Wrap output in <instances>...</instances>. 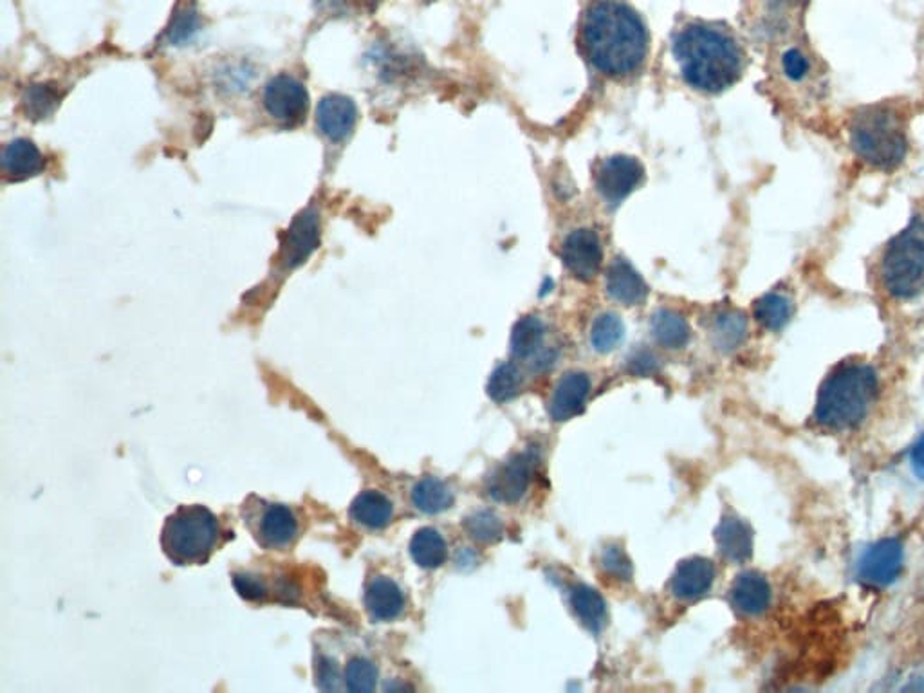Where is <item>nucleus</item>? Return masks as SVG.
Returning <instances> with one entry per match:
<instances>
[{"label": "nucleus", "instance_id": "obj_1", "mask_svg": "<svg viewBox=\"0 0 924 693\" xmlns=\"http://www.w3.org/2000/svg\"><path fill=\"white\" fill-rule=\"evenodd\" d=\"M583 50L598 71L629 76L645 64L648 33L636 11L617 0H598L582 28Z\"/></svg>", "mask_w": 924, "mask_h": 693}, {"label": "nucleus", "instance_id": "obj_2", "mask_svg": "<svg viewBox=\"0 0 924 693\" xmlns=\"http://www.w3.org/2000/svg\"><path fill=\"white\" fill-rule=\"evenodd\" d=\"M675 60L692 87L723 93L740 79L744 54L731 34L708 24H689L674 40Z\"/></svg>", "mask_w": 924, "mask_h": 693}, {"label": "nucleus", "instance_id": "obj_3", "mask_svg": "<svg viewBox=\"0 0 924 693\" xmlns=\"http://www.w3.org/2000/svg\"><path fill=\"white\" fill-rule=\"evenodd\" d=\"M880 394V380L869 363L837 366L818 392L814 420L829 430H847L865 420Z\"/></svg>", "mask_w": 924, "mask_h": 693}, {"label": "nucleus", "instance_id": "obj_4", "mask_svg": "<svg viewBox=\"0 0 924 693\" xmlns=\"http://www.w3.org/2000/svg\"><path fill=\"white\" fill-rule=\"evenodd\" d=\"M851 143L866 165L894 170L909 152L905 117L889 105L863 107L852 117Z\"/></svg>", "mask_w": 924, "mask_h": 693}, {"label": "nucleus", "instance_id": "obj_5", "mask_svg": "<svg viewBox=\"0 0 924 693\" xmlns=\"http://www.w3.org/2000/svg\"><path fill=\"white\" fill-rule=\"evenodd\" d=\"M220 538L216 515L201 506H181L165 520L162 549L176 566H203L210 560Z\"/></svg>", "mask_w": 924, "mask_h": 693}, {"label": "nucleus", "instance_id": "obj_6", "mask_svg": "<svg viewBox=\"0 0 924 693\" xmlns=\"http://www.w3.org/2000/svg\"><path fill=\"white\" fill-rule=\"evenodd\" d=\"M886 291L900 300H912L924 291V220L915 219L895 235L881 265Z\"/></svg>", "mask_w": 924, "mask_h": 693}, {"label": "nucleus", "instance_id": "obj_7", "mask_svg": "<svg viewBox=\"0 0 924 693\" xmlns=\"http://www.w3.org/2000/svg\"><path fill=\"white\" fill-rule=\"evenodd\" d=\"M255 542L269 551H284L299 538V518L285 504L250 497L242 508Z\"/></svg>", "mask_w": 924, "mask_h": 693}, {"label": "nucleus", "instance_id": "obj_8", "mask_svg": "<svg viewBox=\"0 0 924 693\" xmlns=\"http://www.w3.org/2000/svg\"><path fill=\"white\" fill-rule=\"evenodd\" d=\"M905 567V546L900 538H883L861 552L858 580L871 589L892 586Z\"/></svg>", "mask_w": 924, "mask_h": 693}, {"label": "nucleus", "instance_id": "obj_9", "mask_svg": "<svg viewBox=\"0 0 924 693\" xmlns=\"http://www.w3.org/2000/svg\"><path fill=\"white\" fill-rule=\"evenodd\" d=\"M264 108L282 127H297L308 114V89L291 74H279L266 85Z\"/></svg>", "mask_w": 924, "mask_h": 693}, {"label": "nucleus", "instance_id": "obj_10", "mask_svg": "<svg viewBox=\"0 0 924 693\" xmlns=\"http://www.w3.org/2000/svg\"><path fill=\"white\" fill-rule=\"evenodd\" d=\"M320 246V215L305 208L294 217L280 245L279 262L284 269L302 266Z\"/></svg>", "mask_w": 924, "mask_h": 693}, {"label": "nucleus", "instance_id": "obj_11", "mask_svg": "<svg viewBox=\"0 0 924 693\" xmlns=\"http://www.w3.org/2000/svg\"><path fill=\"white\" fill-rule=\"evenodd\" d=\"M643 166L636 157L612 156L600 165L596 174V188L603 199L612 205L622 203L631 196L643 182Z\"/></svg>", "mask_w": 924, "mask_h": 693}, {"label": "nucleus", "instance_id": "obj_12", "mask_svg": "<svg viewBox=\"0 0 924 693\" xmlns=\"http://www.w3.org/2000/svg\"><path fill=\"white\" fill-rule=\"evenodd\" d=\"M562 260L569 273L582 282L596 279L602 266L603 251L598 235L591 230H577L563 240Z\"/></svg>", "mask_w": 924, "mask_h": 693}, {"label": "nucleus", "instance_id": "obj_13", "mask_svg": "<svg viewBox=\"0 0 924 693\" xmlns=\"http://www.w3.org/2000/svg\"><path fill=\"white\" fill-rule=\"evenodd\" d=\"M357 122L356 103L343 94H328L316 108V127L329 142L342 143L354 133Z\"/></svg>", "mask_w": 924, "mask_h": 693}, {"label": "nucleus", "instance_id": "obj_14", "mask_svg": "<svg viewBox=\"0 0 924 693\" xmlns=\"http://www.w3.org/2000/svg\"><path fill=\"white\" fill-rule=\"evenodd\" d=\"M531 472H533V463L528 455H515L495 469V474L489 477V497L497 503H519L528 492Z\"/></svg>", "mask_w": 924, "mask_h": 693}, {"label": "nucleus", "instance_id": "obj_15", "mask_svg": "<svg viewBox=\"0 0 924 693\" xmlns=\"http://www.w3.org/2000/svg\"><path fill=\"white\" fill-rule=\"evenodd\" d=\"M591 380L583 372H568L554 386L553 396L549 400V414L554 421H569L574 415L582 414L591 394Z\"/></svg>", "mask_w": 924, "mask_h": 693}, {"label": "nucleus", "instance_id": "obj_16", "mask_svg": "<svg viewBox=\"0 0 924 693\" xmlns=\"http://www.w3.org/2000/svg\"><path fill=\"white\" fill-rule=\"evenodd\" d=\"M365 609L377 623L397 620L405 611L402 587L387 577L371 578L365 586Z\"/></svg>", "mask_w": 924, "mask_h": 693}, {"label": "nucleus", "instance_id": "obj_17", "mask_svg": "<svg viewBox=\"0 0 924 693\" xmlns=\"http://www.w3.org/2000/svg\"><path fill=\"white\" fill-rule=\"evenodd\" d=\"M45 159L42 152L30 139H13L2 152V172L10 182H25L42 174Z\"/></svg>", "mask_w": 924, "mask_h": 693}, {"label": "nucleus", "instance_id": "obj_18", "mask_svg": "<svg viewBox=\"0 0 924 693\" xmlns=\"http://www.w3.org/2000/svg\"><path fill=\"white\" fill-rule=\"evenodd\" d=\"M731 603L744 616H760L771 606V586L760 572H743L729 591Z\"/></svg>", "mask_w": 924, "mask_h": 693}, {"label": "nucleus", "instance_id": "obj_19", "mask_svg": "<svg viewBox=\"0 0 924 693\" xmlns=\"http://www.w3.org/2000/svg\"><path fill=\"white\" fill-rule=\"evenodd\" d=\"M715 567L706 558H689L683 561L672 577V592L679 600H697L712 589Z\"/></svg>", "mask_w": 924, "mask_h": 693}, {"label": "nucleus", "instance_id": "obj_20", "mask_svg": "<svg viewBox=\"0 0 924 693\" xmlns=\"http://www.w3.org/2000/svg\"><path fill=\"white\" fill-rule=\"evenodd\" d=\"M606 293L623 306H636L645 300L648 288L636 269L617 259L606 273Z\"/></svg>", "mask_w": 924, "mask_h": 693}, {"label": "nucleus", "instance_id": "obj_21", "mask_svg": "<svg viewBox=\"0 0 924 693\" xmlns=\"http://www.w3.org/2000/svg\"><path fill=\"white\" fill-rule=\"evenodd\" d=\"M719 551L728 560L746 561L754 555V531L739 517H726L715 531Z\"/></svg>", "mask_w": 924, "mask_h": 693}, {"label": "nucleus", "instance_id": "obj_22", "mask_svg": "<svg viewBox=\"0 0 924 693\" xmlns=\"http://www.w3.org/2000/svg\"><path fill=\"white\" fill-rule=\"evenodd\" d=\"M394 517V506L385 495L374 489L362 492L351 504V518L367 529L387 528Z\"/></svg>", "mask_w": 924, "mask_h": 693}, {"label": "nucleus", "instance_id": "obj_23", "mask_svg": "<svg viewBox=\"0 0 924 693\" xmlns=\"http://www.w3.org/2000/svg\"><path fill=\"white\" fill-rule=\"evenodd\" d=\"M571 607L578 620L582 621L585 629L594 634H600L606 625V606L600 592L592 587L578 586L571 589Z\"/></svg>", "mask_w": 924, "mask_h": 693}, {"label": "nucleus", "instance_id": "obj_24", "mask_svg": "<svg viewBox=\"0 0 924 693\" xmlns=\"http://www.w3.org/2000/svg\"><path fill=\"white\" fill-rule=\"evenodd\" d=\"M411 555L423 569H437L445 563L448 547L437 529L423 528L412 537Z\"/></svg>", "mask_w": 924, "mask_h": 693}, {"label": "nucleus", "instance_id": "obj_25", "mask_svg": "<svg viewBox=\"0 0 924 693\" xmlns=\"http://www.w3.org/2000/svg\"><path fill=\"white\" fill-rule=\"evenodd\" d=\"M412 504L426 515L446 511L454 504V494L448 484L436 477H425L412 489Z\"/></svg>", "mask_w": 924, "mask_h": 693}, {"label": "nucleus", "instance_id": "obj_26", "mask_svg": "<svg viewBox=\"0 0 924 693\" xmlns=\"http://www.w3.org/2000/svg\"><path fill=\"white\" fill-rule=\"evenodd\" d=\"M652 337L666 349H681L689 342L688 322L679 313L663 309L657 311L651 322Z\"/></svg>", "mask_w": 924, "mask_h": 693}, {"label": "nucleus", "instance_id": "obj_27", "mask_svg": "<svg viewBox=\"0 0 924 693\" xmlns=\"http://www.w3.org/2000/svg\"><path fill=\"white\" fill-rule=\"evenodd\" d=\"M197 31H199V13H197L196 0H177L176 10L165 33L168 44H186L196 37Z\"/></svg>", "mask_w": 924, "mask_h": 693}, {"label": "nucleus", "instance_id": "obj_28", "mask_svg": "<svg viewBox=\"0 0 924 693\" xmlns=\"http://www.w3.org/2000/svg\"><path fill=\"white\" fill-rule=\"evenodd\" d=\"M377 686V666L371 658L354 654L343 663V690L347 692H374Z\"/></svg>", "mask_w": 924, "mask_h": 693}, {"label": "nucleus", "instance_id": "obj_29", "mask_svg": "<svg viewBox=\"0 0 924 693\" xmlns=\"http://www.w3.org/2000/svg\"><path fill=\"white\" fill-rule=\"evenodd\" d=\"M792 317L791 298L782 293L764 294L755 303V318L769 331H780L788 325Z\"/></svg>", "mask_w": 924, "mask_h": 693}, {"label": "nucleus", "instance_id": "obj_30", "mask_svg": "<svg viewBox=\"0 0 924 693\" xmlns=\"http://www.w3.org/2000/svg\"><path fill=\"white\" fill-rule=\"evenodd\" d=\"M62 96L64 94L53 83H33L24 91L22 107L31 120H44L59 107Z\"/></svg>", "mask_w": 924, "mask_h": 693}, {"label": "nucleus", "instance_id": "obj_31", "mask_svg": "<svg viewBox=\"0 0 924 693\" xmlns=\"http://www.w3.org/2000/svg\"><path fill=\"white\" fill-rule=\"evenodd\" d=\"M546 325L537 317H523L515 323L511 332V352L517 358L533 356L542 346Z\"/></svg>", "mask_w": 924, "mask_h": 693}, {"label": "nucleus", "instance_id": "obj_32", "mask_svg": "<svg viewBox=\"0 0 924 693\" xmlns=\"http://www.w3.org/2000/svg\"><path fill=\"white\" fill-rule=\"evenodd\" d=\"M748 322L739 311H726L714 323V340L723 351H734L746 340Z\"/></svg>", "mask_w": 924, "mask_h": 693}, {"label": "nucleus", "instance_id": "obj_33", "mask_svg": "<svg viewBox=\"0 0 924 693\" xmlns=\"http://www.w3.org/2000/svg\"><path fill=\"white\" fill-rule=\"evenodd\" d=\"M520 386H522V374H520L519 366L513 363H502L489 377L488 396L495 403H506L519 394Z\"/></svg>", "mask_w": 924, "mask_h": 693}, {"label": "nucleus", "instance_id": "obj_34", "mask_svg": "<svg viewBox=\"0 0 924 693\" xmlns=\"http://www.w3.org/2000/svg\"><path fill=\"white\" fill-rule=\"evenodd\" d=\"M625 328L622 318L614 313H605L596 318L592 325L591 342L598 352H611L622 343Z\"/></svg>", "mask_w": 924, "mask_h": 693}, {"label": "nucleus", "instance_id": "obj_35", "mask_svg": "<svg viewBox=\"0 0 924 693\" xmlns=\"http://www.w3.org/2000/svg\"><path fill=\"white\" fill-rule=\"evenodd\" d=\"M465 529L480 544H494L505 535V524L495 513L477 511L465 520Z\"/></svg>", "mask_w": 924, "mask_h": 693}, {"label": "nucleus", "instance_id": "obj_36", "mask_svg": "<svg viewBox=\"0 0 924 693\" xmlns=\"http://www.w3.org/2000/svg\"><path fill=\"white\" fill-rule=\"evenodd\" d=\"M602 566L611 577L617 580H631L632 563L622 547L606 546L602 555Z\"/></svg>", "mask_w": 924, "mask_h": 693}, {"label": "nucleus", "instance_id": "obj_37", "mask_svg": "<svg viewBox=\"0 0 924 693\" xmlns=\"http://www.w3.org/2000/svg\"><path fill=\"white\" fill-rule=\"evenodd\" d=\"M233 586L242 598L248 601H264L269 594V587L264 578L250 575V572H242L233 577Z\"/></svg>", "mask_w": 924, "mask_h": 693}, {"label": "nucleus", "instance_id": "obj_38", "mask_svg": "<svg viewBox=\"0 0 924 693\" xmlns=\"http://www.w3.org/2000/svg\"><path fill=\"white\" fill-rule=\"evenodd\" d=\"M783 71L791 80H802L809 71L807 59L798 50H789L783 54L782 59Z\"/></svg>", "mask_w": 924, "mask_h": 693}, {"label": "nucleus", "instance_id": "obj_39", "mask_svg": "<svg viewBox=\"0 0 924 693\" xmlns=\"http://www.w3.org/2000/svg\"><path fill=\"white\" fill-rule=\"evenodd\" d=\"M910 464H912L915 475L924 480V435L915 441L914 446L910 449Z\"/></svg>", "mask_w": 924, "mask_h": 693}, {"label": "nucleus", "instance_id": "obj_40", "mask_svg": "<svg viewBox=\"0 0 924 693\" xmlns=\"http://www.w3.org/2000/svg\"><path fill=\"white\" fill-rule=\"evenodd\" d=\"M656 360L648 354V352H641L637 354L634 360H632L631 369L632 371L636 372V374H646V372H651L654 366H656Z\"/></svg>", "mask_w": 924, "mask_h": 693}]
</instances>
